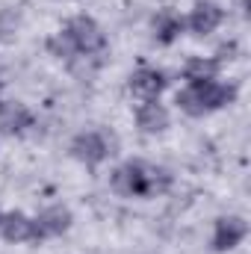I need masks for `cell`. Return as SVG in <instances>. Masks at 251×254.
Wrapping results in <instances>:
<instances>
[{
    "instance_id": "cell-2",
    "label": "cell",
    "mask_w": 251,
    "mask_h": 254,
    "mask_svg": "<svg viewBox=\"0 0 251 254\" xmlns=\"http://www.w3.org/2000/svg\"><path fill=\"white\" fill-rule=\"evenodd\" d=\"M237 98L234 86L207 80V83H189L187 89L178 95V107L189 116H207L213 110H222L225 104H231Z\"/></svg>"
},
{
    "instance_id": "cell-7",
    "label": "cell",
    "mask_w": 251,
    "mask_h": 254,
    "mask_svg": "<svg viewBox=\"0 0 251 254\" xmlns=\"http://www.w3.org/2000/svg\"><path fill=\"white\" fill-rule=\"evenodd\" d=\"M222 9L216 6V3H207V0H201L192 12H189V18L184 21V27L192 30V36H210L219 24H222Z\"/></svg>"
},
{
    "instance_id": "cell-3",
    "label": "cell",
    "mask_w": 251,
    "mask_h": 254,
    "mask_svg": "<svg viewBox=\"0 0 251 254\" xmlns=\"http://www.w3.org/2000/svg\"><path fill=\"white\" fill-rule=\"evenodd\" d=\"M63 36L68 39V45L74 48V57H92L101 60L107 51V36L98 27V21H92L89 15H77L65 24Z\"/></svg>"
},
{
    "instance_id": "cell-14",
    "label": "cell",
    "mask_w": 251,
    "mask_h": 254,
    "mask_svg": "<svg viewBox=\"0 0 251 254\" xmlns=\"http://www.w3.org/2000/svg\"><path fill=\"white\" fill-rule=\"evenodd\" d=\"M0 86H3V80H0Z\"/></svg>"
},
{
    "instance_id": "cell-11",
    "label": "cell",
    "mask_w": 251,
    "mask_h": 254,
    "mask_svg": "<svg viewBox=\"0 0 251 254\" xmlns=\"http://www.w3.org/2000/svg\"><path fill=\"white\" fill-rule=\"evenodd\" d=\"M181 33H184V18L175 9H163L154 15V39L160 45H172Z\"/></svg>"
},
{
    "instance_id": "cell-4",
    "label": "cell",
    "mask_w": 251,
    "mask_h": 254,
    "mask_svg": "<svg viewBox=\"0 0 251 254\" xmlns=\"http://www.w3.org/2000/svg\"><path fill=\"white\" fill-rule=\"evenodd\" d=\"M71 154L86 163V166H98L104 163L110 154H113V136H107L104 130H89V133H80L74 142H71Z\"/></svg>"
},
{
    "instance_id": "cell-5",
    "label": "cell",
    "mask_w": 251,
    "mask_h": 254,
    "mask_svg": "<svg viewBox=\"0 0 251 254\" xmlns=\"http://www.w3.org/2000/svg\"><path fill=\"white\" fill-rule=\"evenodd\" d=\"M166 86H169V80H166V74L160 68H139L130 77V92L139 101H157Z\"/></svg>"
},
{
    "instance_id": "cell-9",
    "label": "cell",
    "mask_w": 251,
    "mask_h": 254,
    "mask_svg": "<svg viewBox=\"0 0 251 254\" xmlns=\"http://www.w3.org/2000/svg\"><path fill=\"white\" fill-rule=\"evenodd\" d=\"M27 127H33V113L24 104H18V101L0 104V133L15 136V133H24Z\"/></svg>"
},
{
    "instance_id": "cell-12",
    "label": "cell",
    "mask_w": 251,
    "mask_h": 254,
    "mask_svg": "<svg viewBox=\"0 0 251 254\" xmlns=\"http://www.w3.org/2000/svg\"><path fill=\"white\" fill-rule=\"evenodd\" d=\"M136 122H139V127H142L145 133H163V130L169 127V113H166L163 104L145 101V107L136 113Z\"/></svg>"
},
{
    "instance_id": "cell-1",
    "label": "cell",
    "mask_w": 251,
    "mask_h": 254,
    "mask_svg": "<svg viewBox=\"0 0 251 254\" xmlns=\"http://www.w3.org/2000/svg\"><path fill=\"white\" fill-rule=\"evenodd\" d=\"M169 184H172V175L166 169L142 163V160H130L122 169H116V175H113V190L127 195V198L160 195V192L169 190Z\"/></svg>"
},
{
    "instance_id": "cell-10",
    "label": "cell",
    "mask_w": 251,
    "mask_h": 254,
    "mask_svg": "<svg viewBox=\"0 0 251 254\" xmlns=\"http://www.w3.org/2000/svg\"><path fill=\"white\" fill-rule=\"evenodd\" d=\"M0 237L6 243H27L36 240V222L27 219L24 213H6L0 219Z\"/></svg>"
},
{
    "instance_id": "cell-6",
    "label": "cell",
    "mask_w": 251,
    "mask_h": 254,
    "mask_svg": "<svg viewBox=\"0 0 251 254\" xmlns=\"http://www.w3.org/2000/svg\"><path fill=\"white\" fill-rule=\"evenodd\" d=\"M246 234H249V228H246V222H243L240 216H225V219L216 222L213 249H216V252H231V249H237V246L246 240Z\"/></svg>"
},
{
    "instance_id": "cell-13",
    "label": "cell",
    "mask_w": 251,
    "mask_h": 254,
    "mask_svg": "<svg viewBox=\"0 0 251 254\" xmlns=\"http://www.w3.org/2000/svg\"><path fill=\"white\" fill-rule=\"evenodd\" d=\"M219 68H222V60L195 57V60H189V63H187V68H184V77H187L189 83H207V80H216Z\"/></svg>"
},
{
    "instance_id": "cell-8",
    "label": "cell",
    "mask_w": 251,
    "mask_h": 254,
    "mask_svg": "<svg viewBox=\"0 0 251 254\" xmlns=\"http://www.w3.org/2000/svg\"><path fill=\"white\" fill-rule=\"evenodd\" d=\"M33 222H36V240H42V237H60V234H65L71 228V210L63 207V204H57V207L42 210L39 219H33Z\"/></svg>"
}]
</instances>
